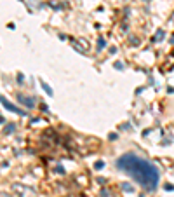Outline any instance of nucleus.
Instances as JSON below:
<instances>
[{
    "label": "nucleus",
    "instance_id": "obj_1",
    "mask_svg": "<svg viewBox=\"0 0 174 197\" xmlns=\"http://www.w3.org/2000/svg\"><path fill=\"white\" fill-rule=\"evenodd\" d=\"M117 168L122 169L124 173L131 175L136 181L146 188V190H153L158 183V169L153 164L143 160V159L136 157L134 154H125L117 160Z\"/></svg>",
    "mask_w": 174,
    "mask_h": 197
},
{
    "label": "nucleus",
    "instance_id": "obj_2",
    "mask_svg": "<svg viewBox=\"0 0 174 197\" xmlns=\"http://www.w3.org/2000/svg\"><path fill=\"white\" fill-rule=\"evenodd\" d=\"M12 192L18 197H37L35 188H32L30 185H23V183H12Z\"/></svg>",
    "mask_w": 174,
    "mask_h": 197
},
{
    "label": "nucleus",
    "instance_id": "obj_3",
    "mask_svg": "<svg viewBox=\"0 0 174 197\" xmlns=\"http://www.w3.org/2000/svg\"><path fill=\"white\" fill-rule=\"evenodd\" d=\"M0 103H2V105H4V106L9 110V112H12V114H18V115H24V112H23V110H19V108H18L16 105H12L11 101H7V99L4 98L2 94H0Z\"/></svg>",
    "mask_w": 174,
    "mask_h": 197
},
{
    "label": "nucleus",
    "instance_id": "obj_4",
    "mask_svg": "<svg viewBox=\"0 0 174 197\" xmlns=\"http://www.w3.org/2000/svg\"><path fill=\"white\" fill-rule=\"evenodd\" d=\"M75 47H77V49H80V51L84 52V51L87 49V45H85V40H78V42H75Z\"/></svg>",
    "mask_w": 174,
    "mask_h": 197
},
{
    "label": "nucleus",
    "instance_id": "obj_5",
    "mask_svg": "<svg viewBox=\"0 0 174 197\" xmlns=\"http://www.w3.org/2000/svg\"><path fill=\"white\" fill-rule=\"evenodd\" d=\"M19 101L24 103L26 106H33V105H35V101H30V98H24V96H19Z\"/></svg>",
    "mask_w": 174,
    "mask_h": 197
},
{
    "label": "nucleus",
    "instance_id": "obj_6",
    "mask_svg": "<svg viewBox=\"0 0 174 197\" xmlns=\"http://www.w3.org/2000/svg\"><path fill=\"white\" fill-rule=\"evenodd\" d=\"M122 188H124L125 192H132V190H134V188H132V187H131L129 183H122Z\"/></svg>",
    "mask_w": 174,
    "mask_h": 197
},
{
    "label": "nucleus",
    "instance_id": "obj_7",
    "mask_svg": "<svg viewBox=\"0 0 174 197\" xmlns=\"http://www.w3.org/2000/svg\"><path fill=\"white\" fill-rule=\"evenodd\" d=\"M103 166H105V162H101V160H97L96 164H94V168H96V169H101Z\"/></svg>",
    "mask_w": 174,
    "mask_h": 197
},
{
    "label": "nucleus",
    "instance_id": "obj_8",
    "mask_svg": "<svg viewBox=\"0 0 174 197\" xmlns=\"http://www.w3.org/2000/svg\"><path fill=\"white\" fill-rule=\"evenodd\" d=\"M42 86H44V89H45V91H47L49 94H52V89H51V87H49L47 84H44V82H42Z\"/></svg>",
    "mask_w": 174,
    "mask_h": 197
},
{
    "label": "nucleus",
    "instance_id": "obj_9",
    "mask_svg": "<svg viewBox=\"0 0 174 197\" xmlns=\"http://www.w3.org/2000/svg\"><path fill=\"white\" fill-rule=\"evenodd\" d=\"M12 131H14V126L9 124V127H5V133H12Z\"/></svg>",
    "mask_w": 174,
    "mask_h": 197
},
{
    "label": "nucleus",
    "instance_id": "obj_10",
    "mask_svg": "<svg viewBox=\"0 0 174 197\" xmlns=\"http://www.w3.org/2000/svg\"><path fill=\"white\" fill-rule=\"evenodd\" d=\"M0 197H11L7 192H0Z\"/></svg>",
    "mask_w": 174,
    "mask_h": 197
}]
</instances>
